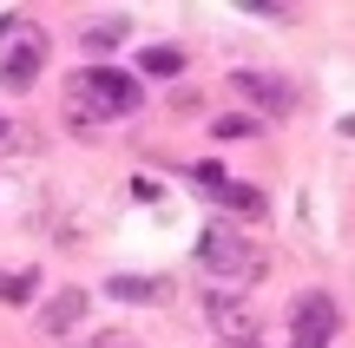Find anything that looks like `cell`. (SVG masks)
<instances>
[{
	"instance_id": "obj_1",
	"label": "cell",
	"mask_w": 355,
	"mask_h": 348,
	"mask_svg": "<svg viewBox=\"0 0 355 348\" xmlns=\"http://www.w3.org/2000/svg\"><path fill=\"white\" fill-rule=\"evenodd\" d=\"M145 105V86H139V73H125V66H86V73H73L66 79V112H73V125L86 131H99L105 118H132Z\"/></svg>"
},
{
	"instance_id": "obj_2",
	"label": "cell",
	"mask_w": 355,
	"mask_h": 348,
	"mask_svg": "<svg viewBox=\"0 0 355 348\" xmlns=\"http://www.w3.org/2000/svg\"><path fill=\"white\" fill-rule=\"evenodd\" d=\"M198 263H204V270H211L224 289H250L257 276H263V250H257L243 230H230V223L204 230V244H198Z\"/></svg>"
},
{
	"instance_id": "obj_3",
	"label": "cell",
	"mask_w": 355,
	"mask_h": 348,
	"mask_svg": "<svg viewBox=\"0 0 355 348\" xmlns=\"http://www.w3.org/2000/svg\"><path fill=\"white\" fill-rule=\"evenodd\" d=\"M40 73H46V33H40L33 20H13V33L0 39V86L26 92Z\"/></svg>"
},
{
	"instance_id": "obj_4",
	"label": "cell",
	"mask_w": 355,
	"mask_h": 348,
	"mask_svg": "<svg viewBox=\"0 0 355 348\" xmlns=\"http://www.w3.org/2000/svg\"><path fill=\"white\" fill-rule=\"evenodd\" d=\"M230 86L243 92V99L257 105V112H270V118H290L296 112V86L283 73H263V66H243V73H230Z\"/></svg>"
},
{
	"instance_id": "obj_5",
	"label": "cell",
	"mask_w": 355,
	"mask_h": 348,
	"mask_svg": "<svg viewBox=\"0 0 355 348\" xmlns=\"http://www.w3.org/2000/svg\"><path fill=\"white\" fill-rule=\"evenodd\" d=\"M191 184H198L211 204L237 210V217H263V191H250V184H230L224 165H198V171H191Z\"/></svg>"
},
{
	"instance_id": "obj_6",
	"label": "cell",
	"mask_w": 355,
	"mask_h": 348,
	"mask_svg": "<svg viewBox=\"0 0 355 348\" xmlns=\"http://www.w3.org/2000/svg\"><path fill=\"white\" fill-rule=\"evenodd\" d=\"M290 336H309V342H329V336H336V302L322 296V289L296 296V309H290Z\"/></svg>"
},
{
	"instance_id": "obj_7",
	"label": "cell",
	"mask_w": 355,
	"mask_h": 348,
	"mask_svg": "<svg viewBox=\"0 0 355 348\" xmlns=\"http://www.w3.org/2000/svg\"><path fill=\"white\" fill-rule=\"evenodd\" d=\"M79 322H86V289H60V296L40 309V336H53V342H66Z\"/></svg>"
},
{
	"instance_id": "obj_8",
	"label": "cell",
	"mask_w": 355,
	"mask_h": 348,
	"mask_svg": "<svg viewBox=\"0 0 355 348\" xmlns=\"http://www.w3.org/2000/svg\"><path fill=\"white\" fill-rule=\"evenodd\" d=\"M204 315H211V329H224L230 342H250V336H257V315L243 309L237 296H224V289H217V296L204 302Z\"/></svg>"
},
{
	"instance_id": "obj_9",
	"label": "cell",
	"mask_w": 355,
	"mask_h": 348,
	"mask_svg": "<svg viewBox=\"0 0 355 348\" xmlns=\"http://www.w3.org/2000/svg\"><path fill=\"white\" fill-rule=\"evenodd\" d=\"M105 296H112V302H165L171 283H158V276H112Z\"/></svg>"
},
{
	"instance_id": "obj_10",
	"label": "cell",
	"mask_w": 355,
	"mask_h": 348,
	"mask_svg": "<svg viewBox=\"0 0 355 348\" xmlns=\"http://www.w3.org/2000/svg\"><path fill=\"white\" fill-rule=\"evenodd\" d=\"M125 33H132V20H125V13H99V20H92L79 39H86V53H112Z\"/></svg>"
},
{
	"instance_id": "obj_11",
	"label": "cell",
	"mask_w": 355,
	"mask_h": 348,
	"mask_svg": "<svg viewBox=\"0 0 355 348\" xmlns=\"http://www.w3.org/2000/svg\"><path fill=\"white\" fill-rule=\"evenodd\" d=\"M139 73L171 79V73H184V53H178V46H145V53H139Z\"/></svg>"
},
{
	"instance_id": "obj_12",
	"label": "cell",
	"mask_w": 355,
	"mask_h": 348,
	"mask_svg": "<svg viewBox=\"0 0 355 348\" xmlns=\"http://www.w3.org/2000/svg\"><path fill=\"white\" fill-rule=\"evenodd\" d=\"M0 302H7V309H20V302H33V270H0Z\"/></svg>"
},
{
	"instance_id": "obj_13",
	"label": "cell",
	"mask_w": 355,
	"mask_h": 348,
	"mask_svg": "<svg viewBox=\"0 0 355 348\" xmlns=\"http://www.w3.org/2000/svg\"><path fill=\"white\" fill-rule=\"evenodd\" d=\"M250 131H257L250 112H224V118H211V138H250Z\"/></svg>"
},
{
	"instance_id": "obj_14",
	"label": "cell",
	"mask_w": 355,
	"mask_h": 348,
	"mask_svg": "<svg viewBox=\"0 0 355 348\" xmlns=\"http://www.w3.org/2000/svg\"><path fill=\"white\" fill-rule=\"evenodd\" d=\"M92 348H132L125 336H92Z\"/></svg>"
},
{
	"instance_id": "obj_15",
	"label": "cell",
	"mask_w": 355,
	"mask_h": 348,
	"mask_svg": "<svg viewBox=\"0 0 355 348\" xmlns=\"http://www.w3.org/2000/svg\"><path fill=\"white\" fill-rule=\"evenodd\" d=\"M0 145H7V118H0Z\"/></svg>"
}]
</instances>
